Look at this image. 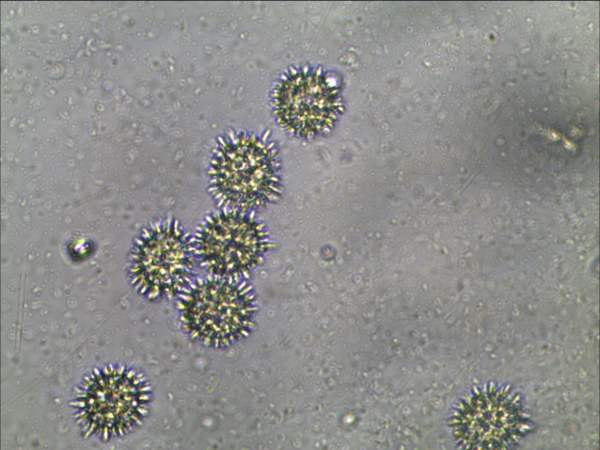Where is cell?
I'll list each match as a JSON object with an SVG mask.
<instances>
[{"instance_id": "cell-3", "label": "cell", "mask_w": 600, "mask_h": 450, "mask_svg": "<svg viewBox=\"0 0 600 450\" xmlns=\"http://www.w3.org/2000/svg\"><path fill=\"white\" fill-rule=\"evenodd\" d=\"M149 389L133 370L107 366L91 373L78 387L74 410L83 428L98 437L122 435L147 412Z\"/></svg>"}, {"instance_id": "cell-2", "label": "cell", "mask_w": 600, "mask_h": 450, "mask_svg": "<svg viewBox=\"0 0 600 450\" xmlns=\"http://www.w3.org/2000/svg\"><path fill=\"white\" fill-rule=\"evenodd\" d=\"M254 311L250 290L234 279H199L181 291L179 312L184 328L209 346H227L241 339L250 330Z\"/></svg>"}, {"instance_id": "cell-6", "label": "cell", "mask_w": 600, "mask_h": 450, "mask_svg": "<svg viewBox=\"0 0 600 450\" xmlns=\"http://www.w3.org/2000/svg\"><path fill=\"white\" fill-rule=\"evenodd\" d=\"M274 106L284 128L298 136L314 137L333 126L341 111V97L328 75L302 68L278 83Z\"/></svg>"}, {"instance_id": "cell-1", "label": "cell", "mask_w": 600, "mask_h": 450, "mask_svg": "<svg viewBox=\"0 0 600 450\" xmlns=\"http://www.w3.org/2000/svg\"><path fill=\"white\" fill-rule=\"evenodd\" d=\"M210 176L216 198L237 211L260 208L279 191L275 150L253 134L234 133L224 138L213 156Z\"/></svg>"}, {"instance_id": "cell-4", "label": "cell", "mask_w": 600, "mask_h": 450, "mask_svg": "<svg viewBox=\"0 0 600 450\" xmlns=\"http://www.w3.org/2000/svg\"><path fill=\"white\" fill-rule=\"evenodd\" d=\"M194 244L172 220L148 227L136 241L130 273L134 286L148 298L181 292L190 282L195 263Z\"/></svg>"}, {"instance_id": "cell-5", "label": "cell", "mask_w": 600, "mask_h": 450, "mask_svg": "<svg viewBox=\"0 0 600 450\" xmlns=\"http://www.w3.org/2000/svg\"><path fill=\"white\" fill-rule=\"evenodd\" d=\"M196 257L214 276L234 279L253 269L267 250L262 226L242 211L208 217L194 241Z\"/></svg>"}]
</instances>
